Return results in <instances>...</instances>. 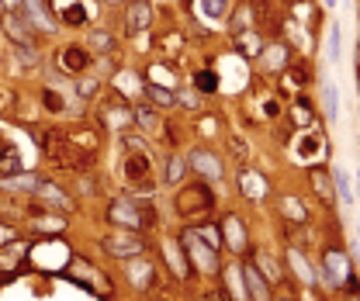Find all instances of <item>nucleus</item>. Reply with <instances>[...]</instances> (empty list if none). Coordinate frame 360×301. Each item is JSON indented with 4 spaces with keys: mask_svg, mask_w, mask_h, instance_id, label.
<instances>
[{
    "mask_svg": "<svg viewBox=\"0 0 360 301\" xmlns=\"http://www.w3.org/2000/svg\"><path fill=\"white\" fill-rule=\"evenodd\" d=\"M107 222H114V225H121L128 232H139V229L156 225L160 218H156V208L149 201L118 198V201H111V208H107Z\"/></svg>",
    "mask_w": 360,
    "mask_h": 301,
    "instance_id": "1",
    "label": "nucleus"
},
{
    "mask_svg": "<svg viewBox=\"0 0 360 301\" xmlns=\"http://www.w3.org/2000/svg\"><path fill=\"white\" fill-rule=\"evenodd\" d=\"M183 253H187V263H190V274H215L218 270V256H215V246L208 239H201L194 229L183 232Z\"/></svg>",
    "mask_w": 360,
    "mask_h": 301,
    "instance_id": "2",
    "label": "nucleus"
},
{
    "mask_svg": "<svg viewBox=\"0 0 360 301\" xmlns=\"http://www.w3.org/2000/svg\"><path fill=\"white\" fill-rule=\"evenodd\" d=\"M174 204H177L180 218H197V215H208L215 208V194L204 184H194V187H183L174 198Z\"/></svg>",
    "mask_w": 360,
    "mask_h": 301,
    "instance_id": "3",
    "label": "nucleus"
},
{
    "mask_svg": "<svg viewBox=\"0 0 360 301\" xmlns=\"http://www.w3.org/2000/svg\"><path fill=\"white\" fill-rule=\"evenodd\" d=\"M121 173L128 184H135L142 194H149V177H153V167H149V156L142 149H125L121 156Z\"/></svg>",
    "mask_w": 360,
    "mask_h": 301,
    "instance_id": "4",
    "label": "nucleus"
},
{
    "mask_svg": "<svg viewBox=\"0 0 360 301\" xmlns=\"http://www.w3.org/2000/svg\"><path fill=\"white\" fill-rule=\"evenodd\" d=\"M100 246H104V253L107 256H118V260H135L142 249H146V242L135 236V232H111V236H104L100 239Z\"/></svg>",
    "mask_w": 360,
    "mask_h": 301,
    "instance_id": "5",
    "label": "nucleus"
},
{
    "mask_svg": "<svg viewBox=\"0 0 360 301\" xmlns=\"http://www.w3.org/2000/svg\"><path fill=\"white\" fill-rule=\"evenodd\" d=\"M322 277H326V284H333V288H340V284H354L350 256L340 253V249H326V256H322Z\"/></svg>",
    "mask_w": 360,
    "mask_h": 301,
    "instance_id": "6",
    "label": "nucleus"
},
{
    "mask_svg": "<svg viewBox=\"0 0 360 301\" xmlns=\"http://www.w3.org/2000/svg\"><path fill=\"white\" fill-rule=\"evenodd\" d=\"M66 270H70V277H73L77 284H84V288H90V291H100V295H111V281H107L100 270H93L87 260H80V256H70Z\"/></svg>",
    "mask_w": 360,
    "mask_h": 301,
    "instance_id": "7",
    "label": "nucleus"
},
{
    "mask_svg": "<svg viewBox=\"0 0 360 301\" xmlns=\"http://www.w3.org/2000/svg\"><path fill=\"white\" fill-rule=\"evenodd\" d=\"M3 31L10 35L14 45H35V28H31V21L21 10H7L3 14Z\"/></svg>",
    "mask_w": 360,
    "mask_h": 301,
    "instance_id": "8",
    "label": "nucleus"
},
{
    "mask_svg": "<svg viewBox=\"0 0 360 301\" xmlns=\"http://www.w3.org/2000/svg\"><path fill=\"white\" fill-rule=\"evenodd\" d=\"M222 239L232 253H246L250 249V236H246V225L239 215H225L222 218Z\"/></svg>",
    "mask_w": 360,
    "mask_h": 301,
    "instance_id": "9",
    "label": "nucleus"
},
{
    "mask_svg": "<svg viewBox=\"0 0 360 301\" xmlns=\"http://www.w3.org/2000/svg\"><path fill=\"white\" fill-rule=\"evenodd\" d=\"M35 198H38V204L42 208H52V211H59V215H70L73 211V198L63 191V187H56V184H38L35 187Z\"/></svg>",
    "mask_w": 360,
    "mask_h": 301,
    "instance_id": "10",
    "label": "nucleus"
},
{
    "mask_svg": "<svg viewBox=\"0 0 360 301\" xmlns=\"http://www.w3.org/2000/svg\"><path fill=\"white\" fill-rule=\"evenodd\" d=\"M187 167L197 170V173L208 177V180H218V177H222V163H218V156L208 153V149H194V153L187 156Z\"/></svg>",
    "mask_w": 360,
    "mask_h": 301,
    "instance_id": "11",
    "label": "nucleus"
},
{
    "mask_svg": "<svg viewBox=\"0 0 360 301\" xmlns=\"http://www.w3.org/2000/svg\"><path fill=\"white\" fill-rule=\"evenodd\" d=\"M149 24H153V7H149L146 0H132L128 10H125V28H128L132 35H139V31H146Z\"/></svg>",
    "mask_w": 360,
    "mask_h": 301,
    "instance_id": "12",
    "label": "nucleus"
},
{
    "mask_svg": "<svg viewBox=\"0 0 360 301\" xmlns=\"http://www.w3.org/2000/svg\"><path fill=\"white\" fill-rule=\"evenodd\" d=\"M239 277L246 281V291H250V298L253 301H270V284L264 281V274L257 270V263L239 267Z\"/></svg>",
    "mask_w": 360,
    "mask_h": 301,
    "instance_id": "13",
    "label": "nucleus"
},
{
    "mask_svg": "<svg viewBox=\"0 0 360 301\" xmlns=\"http://www.w3.org/2000/svg\"><path fill=\"white\" fill-rule=\"evenodd\" d=\"M319 153H322V135H315V132H308V135H301V139L294 142V156H298L301 163H315Z\"/></svg>",
    "mask_w": 360,
    "mask_h": 301,
    "instance_id": "14",
    "label": "nucleus"
},
{
    "mask_svg": "<svg viewBox=\"0 0 360 301\" xmlns=\"http://www.w3.org/2000/svg\"><path fill=\"white\" fill-rule=\"evenodd\" d=\"M59 66H63L66 73H84L90 66V56L80 49V45H70V49L59 52Z\"/></svg>",
    "mask_w": 360,
    "mask_h": 301,
    "instance_id": "15",
    "label": "nucleus"
},
{
    "mask_svg": "<svg viewBox=\"0 0 360 301\" xmlns=\"http://www.w3.org/2000/svg\"><path fill=\"white\" fill-rule=\"evenodd\" d=\"M243 31H257V17H253V3H239L236 14H232V35H243Z\"/></svg>",
    "mask_w": 360,
    "mask_h": 301,
    "instance_id": "16",
    "label": "nucleus"
},
{
    "mask_svg": "<svg viewBox=\"0 0 360 301\" xmlns=\"http://www.w3.org/2000/svg\"><path fill=\"white\" fill-rule=\"evenodd\" d=\"M287 45H280V42H273V45H267L264 49V70L267 73H273V70H284L287 66Z\"/></svg>",
    "mask_w": 360,
    "mask_h": 301,
    "instance_id": "17",
    "label": "nucleus"
},
{
    "mask_svg": "<svg viewBox=\"0 0 360 301\" xmlns=\"http://www.w3.org/2000/svg\"><path fill=\"white\" fill-rule=\"evenodd\" d=\"M239 184H243V194H246V198H264V194H267V180H264L260 173H253V170H243V173H239Z\"/></svg>",
    "mask_w": 360,
    "mask_h": 301,
    "instance_id": "18",
    "label": "nucleus"
},
{
    "mask_svg": "<svg viewBox=\"0 0 360 301\" xmlns=\"http://www.w3.org/2000/svg\"><path fill=\"white\" fill-rule=\"evenodd\" d=\"M0 184H3V191H35L42 184V177L38 173H14V177H3Z\"/></svg>",
    "mask_w": 360,
    "mask_h": 301,
    "instance_id": "19",
    "label": "nucleus"
},
{
    "mask_svg": "<svg viewBox=\"0 0 360 301\" xmlns=\"http://www.w3.org/2000/svg\"><path fill=\"white\" fill-rule=\"evenodd\" d=\"M163 249H167V260H170V267H174L177 277H194V274H190V263H187V253H180L177 242H167Z\"/></svg>",
    "mask_w": 360,
    "mask_h": 301,
    "instance_id": "20",
    "label": "nucleus"
},
{
    "mask_svg": "<svg viewBox=\"0 0 360 301\" xmlns=\"http://www.w3.org/2000/svg\"><path fill=\"white\" fill-rule=\"evenodd\" d=\"M21 170V156H17V149L7 142L3 149H0V177H14Z\"/></svg>",
    "mask_w": 360,
    "mask_h": 301,
    "instance_id": "21",
    "label": "nucleus"
},
{
    "mask_svg": "<svg viewBox=\"0 0 360 301\" xmlns=\"http://www.w3.org/2000/svg\"><path fill=\"white\" fill-rule=\"evenodd\" d=\"M128 277H132V284H135V288H146V284H149V277H156V270H153V263L135 260V263H128Z\"/></svg>",
    "mask_w": 360,
    "mask_h": 301,
    "instance_id": "22",
    "label": "nucleus"
},
{
    "mask_svg": "<svg viewBox=\"0 0 360 301\" xmlns=\"http://www.w3.org/2000/svg\"><path fill=\"white\" fill-rule=\"evenodd\" d=\"M253 263H257V270H267V281H270V284L284 281V277H280V267H277V263L270 260L267 249H257V253H253Z\"/></svg>",
    "mask_w": 360,
    "mask_h": 301,
    "instance_id": "23",
    "label": "nucleus"
},
{
    "mask_svg": "<svg viewBox=\"0 0 360 301\" xmlns=\"http://www.w3.org/2000/svg\"><path fill=\"white\" fill-rule=\"evenodd\" d=\"M287 263H291V270H294V274H298L305 284H312V281H315V277H312V267H308V260H305V256H301L294 246L287 249Z\"/></svg>",
    "mask_w": 360,
    "mask_h": 301,
    "instance_id": "24",
    "label": "nucleus"
},
{
    "mask_svg": "<svg viewBox=\"0 0 360 301\" xmlns=\"http://www.w3.org/2000/svg\"><path fill=\"white\" fill-rule=\"evenodd\" d=\"M305 84H308V70H305L301 63L287 66V73H284V87H287V91H291V87H294V91H301Z\"/></svg>",
    "mask_w": 360,
    "mask_h": 301,
    "instance_id": "25",
    "label": "nucleus"
},
{
    "mask_svg": "<svg viewBox=\"0 0 360 301\" xmlns=\"http://www.w3.org/2000/svg\"><path fill=\"white\" fill-rule=\"evenodd\" d=\"M146 98L153 100V104H160V107H170V104H174V91H170V87H163V84H149V87H146Z\"/></svg>",
    "mask_w": 360,
    "mask_h": 301,
    "instance_id": "26",
    "label": "nucleus"
},
{
    "mask_svg": "<svg viewBox=\"0 0 360 301\" xmlns=\"http://www.w3.org/2000/svg\"><path fill=\"white\" fill-rule=\"evenodd\" d=\"M194 87H197L201 94H215V91H218V73H215V70L194 73Z\"/></svg>",
    "mask_w": 360,
    "mask_h": 301,
    "instance_id": "27",
    "label": "nucleus"
},
{
    "mask_svg": "<svg viewBox=\"0 0 360 301\" xmlns=\"http://www.w3.org/2000/svg\"><path fill=\"white\" fill-rule=\"evenodd\" d=\"M132 118H135L146 132H156V128L163 125V121H160V114H156L153 107H135V111H132Z\"/></svg>",
    "mask_w": 360,
    "mask_h": 301,
    "instance_id": "28",
    "label": "nucleus"
},
{
    "mask_svg": "<svg viewBox=\"0 0 360 301\" xmlns=\"http://www.w3.org/2000/svg\"><path fill=\"white\" fill-rule=\"evenodd\" d=\"M24 246H7V253H0V270H14V267H21V260H24Z\"/></svg>",
    "mask_w": 360,
    "mask_h": 301,
    "instance_id": "29",
    "label": "nucleus"
},
{
    "mask_svg": "<svg viewBox=\"0 0 360 301\" xmlns=\"http://www.w3.org/2000/svg\"><path fill=\"white\" fill-rule=\"evenodd\" d=\"M190 167H187V156H170V163H167V184H180V177L187 173Z\"/></svg>",
    "mask_w": 360,
    "mask_h": 301,
    "instance_id": "30",
    "label": "nucleus"
},
{
    "mask_svg": "<svg viewBox=\"0 0 360 301\" xmlns=\"http://www.w3.org/2000/svg\"><path fill=\"white\" fill-rule=\"evenodd\" d=\"M280 208H284V215H287V218H294L298 225H301V222H308V211H305V204H301L298 198H284L280 201Z\"/></svg>",
    "mask_w": 360,
    "mask_h": 301,
    "instance_id": "31",
    "label": "nucleus"
},
{
    "mask_svg": "<svg viewBox=\"0 0 360 301\" xmlns=\"http://www.w3.org/2000/svg\"><path fill=\"white\" fill-rule=\"evenodd\" d=\"M319 84H322V104H326V114H329V118H336V87H333V80H329V77H322Z\"/></svg>",
    "mask_w": 360,
    "mask_h": 301,
    "instance_id": "32",
    "label": "nucleus"
},
{
    "mask_svg": "<svg viewBox=\"0 0 360 301\" xmlns=\"http://www.w3.org/2000/svg\"><path fill=\"white\" fill-rule=\"evenodd\" d=\"M312 187H315V191H319V194H322L326 201L333 198V184H329V177H326V173H322L319 167L312 170Z\"/></svg>",
    "mask_w": 360,
    "mask_h": 301,
    "instance_id": "33",
    "label": "nucleus"
},
{
    "mask_svg": "<svg viewBox=\"0 0 360 301\" xmlns=\"http://www.w3.org/2000/svg\"><path fill=\"white\" fill-rule=\"evenodd\" d=\"M63 21H66V24H84V21H87V10H84L80 3H66Z\"/></svg>",
    "mask_w": 360,
    "mask_h": 301,
    "instance_id": "34",
    "label": "nucleus"
},
{
    "mask_svg": "<svg viewBox=\"0 0 360 301\" xmlns=\"http://www.w3.org/2000/svg\"><path fill=\"white\" fill-rule=\"evenodd\" d=\"M90 45H93L97 52H111V49H114V38H111L107 31H90Z\"/></svg>",
    "mask_w": 360,
    "mask_h": 301,
    "instance_id": "35",
    "label": "nucleus"
},
{
    "mask_svg": "<svg viewBox=\"0 0 360 301\" xmlns=\"http://www.w3.org/2000/svg\"><path fill=\"white\" fill-rule=\"evenodd\" d=\"M14 56L21 59V66H35V45H14Z\"/></svg>",
    "mask_w": 360,
    "mask_h": 301,
    "instance_id": "36",
    "label": "nucleus"
},
{
    "mask_svg": "<svg viewBox=\"0 0 360 301\" xmlns=\"http://www.w3.org/2000/svg\"><path fill=\"white\" fill-rule=\"evenodd\" d=\"M201 10L208 17H222L225 14V0H201Z\"/></svg>",
    "mask_w": 360,
    "mask_h": 301,
    "instance_id": "37",
    "label": "nucleus"
},
{
    "mask_svg": "<svg viewBox=\"0 0 360 301\" xmlns=\"http://www.w3.org/2000/svg\"><path fill=\"white\" fill-rule=\"evenodd\" d=\"M97 91H100V84H97V80H80V84H77V94H80L84 100L97 98Z\"/></svg>",
    "mask_w": 360,
    "mask_h": 301,
    "instance_id": "38",
    "label": "nucleus"
},
{
    "mask_svg": "<svg viewBox=\"0 0 360 301\" xmlns=\"http://www.w3.org/2000/svg\"><path fill=\"white\" fill-rule=\"evenodd\" d=\"M336 187H340V198L347 201V204L354 201V194H350V177H347L343 170H336Z\"/></svg>",
    "mask_w": 360,
    "mask_h": 301,
    "instance_id": "39",
    "label": "nucleus"
},
{
    "mask_svg": "<svg viewBox=\"0 0 360 301\" xmlns=\"http://www.w3.org/2000/svg\"><path fill=\"white\" fill-rule=\"evenodd\" d=\"M294 121H298V125H308V121H312V107H308V100H298V104H294Z\"/></svg>",
    "mask_w": 360,
    "mask_h": 301,
    "instance_id": "40",
    "label": "nucleus"
},
{
    "mask_svg": "<svg viewBox=\"0 0 360 301\" xmlns=\"http://www.w3.org/2000/svg\"><path fill=\"white\" fill-rule=\"evenodd\" d=\"M329 59H340V31L329 28Z\"/></svg>",
    "mask_w": 360,
    "mask_h": 301,
    "instance_id": "41",
    "label": "nucleus"
},
{
    "mask_svg": "<svg viewBox=\"0 0 360 301\" xmlns=\"http://www.w3.org/2000/svg\"><path fill=\"white\" fill-rule=\"evenodd\" d=\"M42 98H45V107H49V111H63V100H59V94H52V91H45Z\"/></svg>",
    "mask_w": 360,
    "mask_h": 301,
    "instance_id": "42",
    "label": "nucleus"
},
{
    "mask_svg": "<svg viewBox=\"0 0 360 301\" xmlns=\"http://www.w3.org/2000/svg\"><path fill=\"white\" fill-rule=\"evenodd\" d=\"M194 232H197L201 239H208V242H211V246L218 249V232H211V229H194Z\"/></svg>",
    "mask_w": 360,
    "mask_h": 301,
    "instance_id": "43",
    "label": "nucleus"
},
{
    "mask_svg": "<svg viewBox=\"0 0 360 301\" xmlns=\"http://www.w3.org/2000/svg\"><path fill=\"white\" fill-rule=\"evenodd\" d=\"M14 239H17V232L7 229V225H0V242H14Z\"/></svg>",
    "mask_w": 360,
    "mask_h": 301,
    "instance_id": "44",
    "label": "nucleus"
},
{
    "mask_svg": "<svg viewBox=\"0 0 360 301\" xmlns=\"http://www.w3.org/2000/svg\"><path fill=\"white\" fill-rule=\"evenodd\" d=\"M201 301H225V295H222V291H204Z\"/></svg>",
    "mask_w": 360,
    "mask_h": 301,
    "instance_id": "45",
    "label": "nucleus"
},
{
    "mask_svg": "<svg viewBox=\"0 0 360 301\" xmlns=\"http://www.w3.org/2000/svg\"><path fill=\"white\" fill-rule=\"evenodd\" d=\"M180 104H187V107H197V98H194V94H180Z\"/></svg>",
    "mask_w": 360,
    "mask_h": 301,
    "instance_id": "46",
    "label": "nucleus"
},
{
    "mask_svg": "<svg viewBox=\"0 0 360 301\" xmlns=\"http://www.w3.org/2000/svg\"><path fill=\"white\" fill-rule=\"evenodd\" d=\"M0 3H3L7 10H17V7H21V0H0Z\"/></svg>",
    "mask_w": 360,
    "mask_h": 301,
    "instance_id": "47",
    "label": "nucleus"
},
{
    "mask_svg": "<svg viewBox=\"0 0 360 301\" xmlns=\"http://www.w3.org/2000/svg\"><path fill=\"white\" fill-rule=\"evenodd\" d=\"M357 70H360V45H357Z\"/></svg>",
    "mask_w": 360,
    "mask_h": 301,
    "instance_id": "48",
    "label": "nucleus"
},
{
    "mask_svg": "<svg viewBox=\"0 0 360 301\" xmlns=\"http://www.w3.org/2000/svg\"><path fill=\"white\" fill-rule=\"evenodd\" d=\"M350 301H360V295H350Z\"/></svg>",
    "mask_w": 360,
    "mask_h": 301,
    "instance_id": "49",
    "label": "nucleus"
},
{
    "mask_svg": "<svg viewBox=\"0 0 360 301\" xmlns=\"http://www.w3.org/2000/svg\"><path fill=\"white\" fill-rule=\"evenodd\" d=\"M107 3H121V0H107Z\"/></svg>",
    "mask_w": 360,
    "mask_h": 301,
    "instance_id": "50",
    "label": "nucleus"
},
{
    "mask_svg": "<svg viewBox=\"0 0 360 301\" xmlns=\"http://www.w3.org/2000/svg\"><path fill=\"white\" fill-rule=\"evenodd\" d=\"M326 3H329V7H333V3H336V0H326Z\"/></svg>",
    "mask_w": 360,
    "mask_h": 301,
    "instance_id": "51",
    "label": "nucleus"
},
{
    "mask_svg": "<svg viewBox=\"0 0 360 301\" xmlns=\"http://www.w3.org/2000/svg\"><path fill=\"white\" fill-rule=\"evenodd\" d=\"M291 3H298V0H291Z\"/></svg>",
    "mask_w": 360,
    "mask_h": 301,
    "instance_id": "52",
    "label": "nucleus"
}]
</instances>
